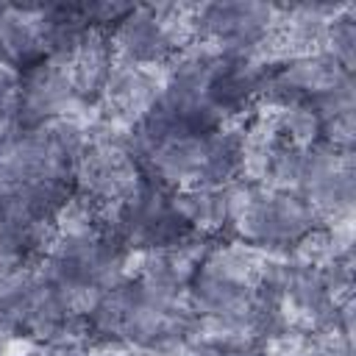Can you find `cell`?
<instances>
[{
  "mask_svg": "<svg viewBox=\"0 0 356 356\" xmlns=\"http://www.w3.org/2000/svg\"><path fill=\"white\" fill-rule=\"evenodd\" d=\"M278 28V6L253 0L197 3L195 6V42H206L228 56L256 50Z\"/></svg>",
  "mask_w": 356,
  "mask_h": 356,
  "instance_id": "6da1fadb",
  "label": "cell"
},
{
  "mask_svg": "<svg viewBox=\"0 0 356 356\" xmlns=\"http://www.w3.org/2000/svg\"><path fill=\"white\" fill-rule=\"evenodd\" d=\"M298 195L314 209L323 225L350 220L353 197H356L353 150L331 147L323 139L314 147H309Z\"/></svg>",
  "mask_w": 356,
  "mask_h": 356,
  "instance_id": "7a4b0ae2",
  "label": "cell"
},
{
  "mask_svg": "<svg viewBox=\"0 0 356 356\" xmlns=\"http://www.w3.org/2000/svg\"><path fill=\"white\" fill-rule=\"evenodd\" d=\"M145 184L142 164L117 145L89 142L86 150L72 164V189L89 197L97 209L117 206L134 197V192Z\"/></svg>",
  "mask_w": 356,
  "mask_h": 356,
  "instance_id": "3957f363",
  "label": "cell"
},
{
  "mask_svg": "<svg viewBox=\"0 0 356 356\" xmlns=\"http://www.w3.org/2000/svg\"><path fill=\"white\" fill-rule=\"evenodd\" d=\"M86 106L75 97L67 67L56 58H42L22 70V97H19V128H39L42 122L61 114H86Z\"/></svg>",
  "mask_w": 356,
  "mask_h": 356,
  "instance_id": "277c9868",
  "label": "cell"
},
{
  "mask_svg": "<svg viewBox=\"0 0 356 356\" xmlns=\"http://www.w3.org/2000/svg\"><path fill=\"white\" fill-rule=\"evenodd\" d=\"M164 81H167V64L134 67V64L114 61L108 81H106V89H103L95 108L103 117L134 128L159 100Z\"/></svg>",
  "mask_w": 356,
  "mask_h": 356,
  "instance_id": "5b68a950",
  "label": "cell"
},
{
  "mask_svg": "<svg viewBox=\"0 0 356 356\" xmlns=\"http://www.w3.org/2000/svg\"><path fill=\"white\" fill-rule=\"evenodd\" d=\"M108 44L114 61L134 67H159L175 56L153 6H134L108 31Z\"/></svg>",
  "mask_w": 356,
  "mask_h": 356,
  "instance_id": "8992f818",
  "label": "cell"
},
{
  "mask_svg": "<svg viewBox=\"0 0 356 356\" xmlns=\"http://www.w3.org/2000/svg\"><path fill=\"white\" fill-rule=\"evenodd\" d=\"M139 164L150 181H156L167 189L200 184L203 164H206V134L164 136L142 156Z\"/></svg>",
  "mask_w": 356,
  "mask_h": 356,
  "instance_id": "52a82bcc",
  "label": "cell"
},
{
  "mask_svg": "<svg viewBox=\"0 0 356 356\" xmlns=\"http://www.w3.org/2000/svg\"><path fill=\"white\" fill-rule=\"evenodd\" d=\"M44 6H0V58L25 70L44 58Z\"/></svg>",
  "mask_w": 356,
  "mask_h": 356,
  "instance_id": "ba28073f",
  "label": "cell"
},
{
  "mask_svg": "<svg viewBox=\"0 0 356 356\" xmlns=\"http://www.w3.org/2000/svg\"><path fill=\"white\" fill-rule=\"evenodd\" d=\"M114 56H111V44H108V31L103 28H89L81 39V44L75 47V53L64 61L72 92L81 103L86 106H97L108 72H111Z\"/></svg>",
  "mask_w": 356,
  "mask_h": 356,
  "instance_id": "9c48e42d",
  "label": "cell"
},
{
  "mask_svg": "<svg viewBox=\"0 0 356 356\" xmlns=\"http://www.w3.org/2000/svg\"><path fill=\"white\" fill-rule=\"evenodd\" d=\"M228 186V184H225ZM225 186H211V184H192L170 192L172 211L178 220L197 234L217 236L228 231V192Z\"/></svg>",
  "mask_w": 356,
  "mask_h": 356,
  "instance_id": "30bf717a",
  "label": "cell"
},
{
  "mask_svg": "<svg viewBox=\"0 0 356 356\" xmlns=\"http://www.w3.org/2000/svg\"><path fill=\"white\" fill-rule=\"evenodd\" d=\"M273 122H275L278 139L298 150H309L323 139V120L317 117V111L312 108L309 100H300V103L273 111Z\"/></svg>",
  "mask_w": 356,
  "mask_h": 356,
  "instance_id": "8fae6325",
  "label": "cell"
},
{
  "mask_svg": "<svg viewBox=\"0 0 356 356\" xmlns=\"http://www.w3.org/2000/svg\"><path fill=\"white\" fill-rule=\"evenodd\" d=\"M323 53H328L345 72L356 67V6L342 3V8L331 17L323 39Z\"/></svg>",
  "mask_w": 356,
  "mask_h": 356,
  "instance_id": "7c38bea8",
  "label": "cell"
},
{
  "mask_svg": "<svg viewBox=\"0 0 356 356\" xmlns=\"http://www.w3.org/2000/svg\"><path fill=\"white\" fill-rule=\"evenodd\" d=\"M53 228H56L58 236H89V234H97L100 231V209L89 197L72 192L58 206V211L53 214Z\"/></svg>",
  "mask_w": 356,
  "mask_h": 356,
  "instance_id": "4fadbf2b",
  "label": "cell"
},
{
  "mask_svg": "<svg viewBox=\"0 0 356 356\" xmlns=\"http://www.w3.org/2000/svg\"><path fill=\"white\" fill-rule=\"evenodd\" d=\"M303 170H306V150H298V147L281 142L270 156L261 186H270L278 192H298V186L303 181Z\"/></svg>",
  "mask_w": 356,
  "mask_h": 356,
  "instance_id": "5bb4252c",
  "label": "cell"
},
{
  "mask_svg": "<svg viewBox=\"0 0 356 356\" xmlns=\"http://www.w3.org/2000/svg\"><path fill=\"white\" fill-rule=\"evenodd\" d=\"M22 97V70L0 58V134L17 131Z\"/></svg>",
  "mask_w": 356,
  "mask_h": 356,
  "instance_id": "9a60e30c",
  "label": "cell"
},
{
  "mask_svg": "<svg viewBox=\"0 0 356 356\" xmlns=\"http://www.w3.org/2000/svg\"><path fill=\"white\" fill-rule=\"evenodd\" d=\"M312 108L317 111V117L325 122V120H334V117H342V114H356V83H353V75H342L328 92L317 95L314 100H309Z\"/></svg>",
  "mask_w": 356,
  "mask_h": 356,
  "instance_id": "2e32d148",
  "label": "cell"
},
{
  "mask_svg": "<svg viewBox=\"0 0 356 356\" xmlns=\"http://www.w3.org/2000/svg\"><path fill=\"white\" fill-rule=\"evenodd\" d=\"M58 292V300L67 312V317L72 320H89L92 312L97 309V303L103 300V289L95 286V284H83V281H75V284H61L56 286Z\"/></svg>",
  "mask_w": 356,
  "mask_h": 356,
  "instance_id": "e0dca14e",
  "label": "cell"
},
{
  "mask_svg": "<svg viewBox=\"0 0 356 356\" xmlns=\"http://www.w3.org/2000/svg\"><path fill=\"white\" fill-rule=\"evenodd\" d=\"M323 142L339 150H353L356 142V114H342L323 122Z\"/></svg>",
  "mask_w": 356,
  "mask_h": 356,
  "instance_id": "ac0fdd59",
  "label": "cell"
},
{
  "mask_svg": "<svg viewBox=\"0 0 356 356\" xmlns=\"http://www.w3.org/2000/svg\"><path fill=\"white\" fill-rule=\"evenodd\" d=\"M89 356H131V348H125L120 342H92Z\"/></svg>",
  "mask_w": 356,
  "mask_h": 356,
  "instance_id": "d6986e66",
  "label": "cell"
},
{
  "mask_svg": "<svg viewBox=\"0 0 356 356\" xmlns=\"http://www.w3.org/2000/svg\"><path fill=\"white\" fill-rule=\"evenodd\" d=\"M197 356H264V350H261V345H256V348H245V350H228V353H203V350H197Z\"/></svg>",
  "mask_w": 356,
  "mask_h": 356,
  "instance_id": "ffe728a7",
  "label": "cell"
},
{
  "mask_svg": "<svg viewBox=\"0 0 356 356\" xmlns=\"http://www.w3.org/2000/svg\"><path fill=\"white\" fill-rule=\"evenodd\" d=\"M31 356H53V350H50L47 345H39V348H36V350H33Z\"/></svg>",
  "mask_w": 356,
  "mask_h": 356,
  "instance_id": "44dd1931",
  "label": "cell"
}]
</instances>
